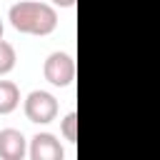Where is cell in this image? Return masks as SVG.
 Segmentation results:
<instances>
[{
    "mask_svg": "<svg viewBox=\"0 0 160 160\" xmlns=\"http://www.w3.org/2000/svg\"><path fill=\"white\" fill-rule=\"evenodd\" d=\"M55 5H60V8H72L75 5V0H52Z\"/></svg>",
    "mask_w": 160,
    "mask_h": 160,
    "instance_id": "cell-9",
    "label": "cell"
},
{
    "mask_svg": "<svg viewBox=\"0 0 160 160\" xmlns=\"http://www.w3.org/2000/svg\"><path fill=\"white\" fill-rule=\"evenodd\" d=\"M2 30H5V25H2V20H0V38H2Z\"/></svg>",
    "mask_w": 160,
    "mask_h": 160,
    "instance_id": "cell-10",
    "label": "cell"
},
{
    "mask_svg": "<svg viewBox=\"0 0 160 160\" xmlns=\"http://www.w3.org/2000/svg\"><path fill=\"white\" fill-rule=\"evenodd\" d=\"M15 60H18L15 48H12L8 40L0 38V75H8V72L15 68Z\"/></svg>",
    "mask_w": 160,
    "mask_h": 160,
    "instance_id": "cell-7",
    "label": "cell"
},
{
    "mask_svg": "<svg viewBox=\"0 0 160 160\" xmlns=\"http://www.w3.org/2000/svg\"><path fill=\"white\" fill-rule=\"evenodd\" d=\"M22 108H25V118L30 122H38V125L52 122L58 118V100L48 90H32L25 98V105Z\"/></svg>",
    "mask_w": 160,
    "mask_h": 160,
    "instance_id": "cell-2",
    "label": "cell"
},
{
    "mask_svg": "<svg viewBox=\"0 0 160 160\" xmlns=\"http://www.w3.org/2000/svg\"><path fill=\"white\" fill-rule=\"evenodd\" d=\"M8 20L10 25L18 30V32H25V35H50L55 28H58V12L52 5L48 2H35V0H22V2H15L8 12Z\"/></svg>",
    "mask_w": 160,
    "mask_h": 160,
    "instance_id": "cell-1",
    "label": "cell"
},
{
    "mask_svg": "<svg viewBox=\"0 0 160 160\" xmlns=\"http://www.w3.org/2000/svg\"><path fill=\"white\" fill-rule=\"evenodd\" d=\"M28 155H30V160H62L65 150L52 132H38L30 140Z\"/></svg>",
    "mask_w": 160,
    "mask_h": 160,
    "instance_id": "cell-4",
    "label": "cell"
},
{
    "mask_svg": "<svg viewBox=\"0 0 160 160\" xmlns=\"http://www.w3.org/2000/svg\"><path fill=\"white\" fill-rule=\"evenodd\" d=\"M20 105V88L10 80H0V115H10Z\"/></svg>",
    "mask_w": 160,
    "mask_h": 160,
    "instance_id": "cell-6",
    "label": "cell"
},
{
    "mask_svg": "<svg viewBox=\"0 0 160 160\" xmlns=\"http://www.w3.org/2000/svg\"><path fill=\"white\" fill-rule=\"evenodd\" d=\"M60 132L68 142H78V112H68L60 122Z\"/></svg>",
    "mask_w": 160,
    "mask_h": 160,
    "instance_id": "cell-8",
    "label": "cell"
},
{
    "mask_svg": "<svg viewBox=\"0 0 160 160\" xmlns=\"http://www.w3.org/2000/svg\"><path fill=\"white\" fill-rule=\"evenodd\" d=\"M42 75L50 85L55 88H68L75 80V60L68 52H50L45 65H42Z\"/></svg>",
    "mask_w": 160,
    "mask_h": 160,
    "instance_id": "cell-3",
    "label": "cell"
},
{
    "mask_svg": "<svg viewBox=\"0 0 160 160\" xmlns=\"http://www.w3.org/2000/svg\"><path fill=\"white\" fill-rule=\"evenodd\" d=\"M25 155H28L25 135L15 128L0 130V158L2 160H25Z\"/></svg>",
    "mask_w": 160,
    "mask_h": 160,
    "instance_id": "cell-5",
    "label": "cell"
}]
</instances>
